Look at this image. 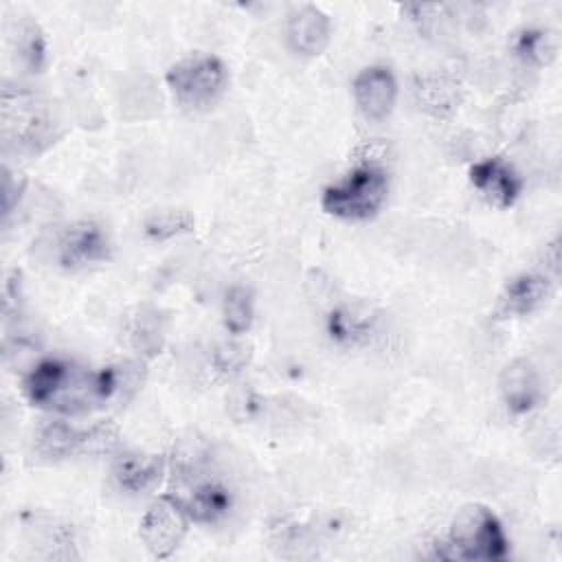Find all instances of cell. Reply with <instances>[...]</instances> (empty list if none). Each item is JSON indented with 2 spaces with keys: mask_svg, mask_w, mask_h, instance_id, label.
Instances as JSON below:
<instances>
[{
  "mask_svg": "<svg viewBox=\"0 0 562 562\" xmlns=\"http://www.w3.org/2000/svg\"><path fill=\"white\" fill-rule=\"evenodd\" d=\"M509 551V540L501 520L485 505H465L450 525V536L441 558L450 560H501Z\"/></svg>",
  "mask_w": 562,
  "mask_h": 562,
  "instance_id": "6da1fadb",
  "label": "cell"
},
{
  "mask_svg": "<svg viewBox=\"0 0 562 562\" xmlns=\"http://www.w3.org/2000/svg\"><path fill=\"white\" fill-rule=\"evenodd\" d=\"M389 193V176L382 167L362 165L323 191L321 206L340 220L373 217Z\"/></svg>",
  "mask_w": 562,
  "mask_h": 562,
  "instance_id": "7a4b0ae2",
  "label": "cell"
},
{
  "mask_svg": "<svg viewBox=\"0 0 562 562\" xmlns=\"http://www.w3.org/2000/svg\"><path fill=\"white\" fill-rule=\"evenodd\" d=\"M59 121L50 110V103L35 99L29 92L9 97L4 92V143L15 145L18 151L40 154L55 138Z\"/></svg>",
  "mask_w": 562,
  "mask_h": 562,
  "instance_id": "3957f363",
  "label": "cell"
},
{
  "mask_svg": "<svg viewBox=\"0 0 562 562\" xmlns=\"http://www.w3.org/2000/svg\"><path fill=\"white\" fill-rule=\"evenodd\" d=\"M228 81L226 66L213 55H191L167 70V83L176 99L187 108L213 105Z\"/></svg>",
  "mask_w": 562,
  "mask_h": 562,
  "instance_id": "277c9868",
  "label": "cell"
},
{
  "mask_svg": "<svg viewBox=\"0 0 562 562\" xmlns=\"http://www.w3.org/2000/svg\"><path fill=\"white\" fill-rule=\"evenodd\" d=\"M119 446V428L110 422L77 428L66 422L46 424L35 439V450L44 459H66L72 454H108Z\"/></svg>",
  "mask_w": 562,
  "mask_h": 562,
  "instance_id": "5b68a950",
  "label": "cell"
},
{
  "mask_svg": "<svg viewBox=\"0 0 562 562\" xmlns=\"http://www.w3.org/2000/svg\"><path fill=\"white\" fill-rule=\"evenodd\" d=\"M189 520L191 518L180 501L173 494H165L145 512L140 520V540L154 558H169L182 542Z\"/></svg>",
  "mask_w": 562,
  "mask_h": 562,
  "instance_id": "8992f818",
  "label": "cell"
},
{
  "mask_svg": "<svg viewBox=\"0 0 562 562\" xmlns=\"http://www.w3.org/2000/svg\"><path fill=\"white\" fill-rule=\"evenodd\" d=\"M55 246V257L61 268H81L94 261H105L112 250L108 231L92 220H81L66 226Z\"/></svg>",
  "mask_w": 562,
  "mask_h": 562,
  "instance_id": "52a82bcc",
  "label": "cell"
},
{
  "mask_svg": "<svg viewBox=\"0 0 562 562\" xmlns=\"http://www.w3.org/2000/svg\"><path fill=\"white\" fill-rule=\"evenodd\" d=\"M353 99L369 121H384L397 99V81L384 66L362 68L353 79Z\"/></svg>",
  "mask_w": 562,
  "mask_h": 562,
  "instance_id": "ba28073f",
  "label": "cell"
},
{
  "mask_svg": "<svg viewBox=\"0 0 562 562\" xmlns=\"http://www.w3.org/2000/svg\"><path fill=\"white\" fill-rule=\"evenodd\" d=\"M184 485H189L187 494H173V496L180 501V505L184 507L187 516L193 522L211 525L228 514L233 505V496L228 487L217 479L202 474Z\"/></svg>",
  "mask_w": 562,
  "mask_h": 562,
  "instance_id": "9c48e42d",
  "label": "cell"
},
{
  "mask_svg": "<svg viewBox=\"0 0 562 562\" xmlns=\"http://www.w3.org/2000/svg\"><path fill=\"white\" fill-rule=\"evenodd\" d=\"M470 182L494 206L507 209L516 202L522 182L501 158H483L470 167Z\"/></svg>",
  "mask_w": 562,
  "mask_h": 562,
  "instance_id": "30bf717a",
  "label": "cell"
},
{
  "mask_svg": "<svg viewBox=\"0 0 562 562\" xmlns=\"http://www.w3.org/2000/svg\"><path fill=\"white\" fill-rule=\"evenodd\" d=\"M498 386L503 402L512 413H529L542 400L540 373L525 358H518L503 369Z\"/></svg>",
  "mask_w": 562,
  "mask_h": 562,
  "instance_id": "8fae6325",
  "label": "cell"
},
{
  "mask_svg": "<svg viewBox=\"0 0 562 562\" xmlns=\"http://www.w3.org/2000/svg\"><path fill=\"white\" fill-rule=\"evenodd\" d=\"M331 37V22L314 4H303L290 13L288 42L301 55H318L327 48Z\"/></svg>",
  "mask_w": 562,
  "mask_h": 562,
  "instance_id": "7c38bea8",
  "label": "cell"
},
{
  "mask_svg": "<svg viewBox=\"0 0 562 562\" xmlns=\"http://www.w3.org/2000/svg\"><path fill=\"white\" fill-rule=\"evenodd\" d=\"M167 463L162 454H145V452H125L123 457L116 459L114 463V479L119 483L121 490L130 492V494H140L151 490L162 472H165Z\"/></svg>",
  "mask_w": 562,
  "mask_h": 562,
  "instance_id": "4fadbf2b",
  "label": "cell"
},
{
  "mask_svg": "<svg viewBox=\"0 0 562 562\" xmlns=\"http://www.w3.org/2000/svg\"><path fill=\"white\" fill-rule=\"evenodd\" d=\"M551 296V283L542 274H518L514 277L503 294H501V312L503 314H529L547 303Z\"/></svg>",
  "mask_w": 562,
  "mask_h": 562,
  "instance_id": "5bb4252c",
  "label": "cell"
},
{
  "mask_svg": "<svg viewBox=\"0 0 562 562\" xmlns=\"http://www.w3.org/2000/svg\"><path fill=\"white\" fill-rule=\"evenodd\" d=\"M11 42H13V50L18 55V61L29 72H37L44 64V57H46V44H44L40 26L33 20H20L15 24Z\"/></svg>",
  "mask_w": 562,
  "mask_h": 562,
  "instance_id": "9a60e30c",
  "label": "cell"
},
{
  "mask_svg": "<svg viewBox=\"0 0 562 562\" xmlns=\"http://www.w3.org/2000/svg\"><path fill=\"white\" fill-rule=\"evenodd\" d=\"M130 338L134 349L140 356H156L162 349V338H165V325H162V316L151 310V307H143L138 310V314L134 316L132 325H130Z\"/></svg>",
  "mask_w": 562,
  "mask_h": 562,
  "instance_id": "2e32d148",
  "label": "cell"
},
{
  "mask_svg": "<svg viewBox=\"0 0 562 562\" xmlns=\"http://www.w3.org/2000/svg\"><path fill=\"white\" fill-rule=\"evenodd\" d=\"M255 299L248 285H233L224 296V325L231 334H244L252 323Z\"/></svg>",
  "mask_w": 562,
  "mask_h": 562,
  "instance_id": "e0dca14e",
  "label": "cell"
},
{
  "mask_svg": "<svg viewBox=\"0 0 562 562\" xmlns=\"http://www.w3.org/2000/svg\"><path fill=\"white\" fill-rule=\"evenodd\" d=\"M514 50L518 57H522L529 64L542 66L549 64L555 57L558 44L555 37L549 31L542 29H527L516 35L514 40Z\"/></svg>",
  "mask_w": 562,
  "mask_h": 562,
  "instance_id": "ac0fdd59",
  "label": "cell"
},
{
  "mask_svg": "<svg viewBox=\"0 0 562 562\" xmlns=\"http://www.w3.org/2000/svg\"><path fill=\"white\" fill-rule=\"evenodd\" d=\"M417 97L424 103L426 110L435 114L452 112L459 103V90L454 83H448L443 79H432L430 83H419Z\"/></svg>",
  "mask_w": 562,
  "mask_h": 562,
  "instance_id": "d6986e66",
  "label": "cell"
},
{
  "mask_svg": "<svg viewBox=\"0 0 562 562\" xmlns=\"http://www.w3.org/2000/svg\"><path fill=\"white\" fill-rule=\"evenodd\" d=\"M193 226V217L187 211H160L154 213L147 222H145V233L151 239H167L173 237L178 233H184Z\"/></svg>",
  "mask_w": 562,
  "mask_h": 562,
  "instance_id": "ffe728a7",
  "label": "cell"
},
{
  "mask_svg": "<svg viewBox=\"0 0 562 562\" xmlns=\"http://www.w3.org/2000/svg\"><path fill=\"white\" fill-rule=\"evenodd\" d=\"M246 360H248L246 349L241 345H235V342H226L215 351V362L224 371H237L239 367H244Z\"/></svg>",
  "mask_w": 562,
  "mask_h": 562,
  "instance_id": "44dd1931",
  "label": "cell"
}]
</instances>
